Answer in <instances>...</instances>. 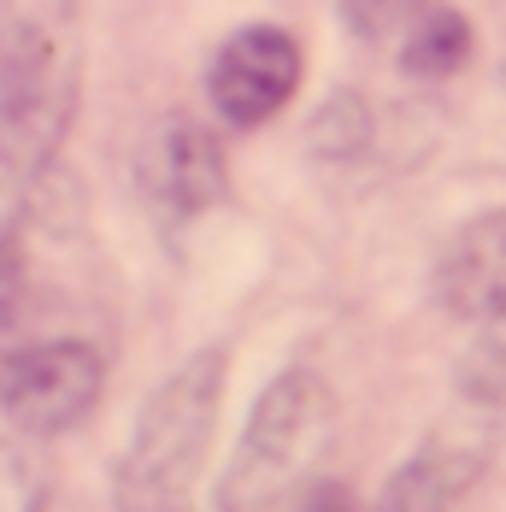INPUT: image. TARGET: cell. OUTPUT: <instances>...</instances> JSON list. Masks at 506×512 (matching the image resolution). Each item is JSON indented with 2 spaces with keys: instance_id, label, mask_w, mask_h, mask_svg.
<instances>
[{
  "instance_id": "cell-1",
  "label": "cell",
  "mask_w": 506,
  "mask_h": 512,
  "mask_svg": "<svg viewBox=\"0 0 506 512\" xmlns=\"http://www.w3.org/2000/svg\"><path fill=\"white\" fill-rule=\"evenodd\" d=\"M83 101L77 0H0V165L42 177Z\"/></svg>"
},
{
  "instance_id": "cell-2",
  "label": "cell",
  "mask_w": 506,
  "mask_h": 512,
  "mask_svg": "<svg viewBox=\"0 0 506 512\" xmlns=\"http://www.w3.org/2000/svg\"><path fill=\"white\" fill-rule=\"evenodd\" d=\"M224 371H230L224 354L201 348L148 395L136 436L112 477L118 512H195L206 442H212L218 407H224Z\"/></svg>"
},
{
  "instance_id": "cell-3",
  "label": "cell",
  "mask_w": 506,
  "mask_h": 512,
  "mask_svg": "<svg viewBox=\"0 0 506 512\" xmlns=\"http://www.w3.org/2000/svg\"><path fill=\"white\" fill-rule=\"evenodd\" d=\"M336 436V395L318 371H283L265 383L230 454L218 512H289V501L318 477Z\"/></svg>"
},
{
  "instance_id": "cell-4",
  "label": "cell",
  "mask_w": 506,
  "mask_h": 512,
  "mask_svg": "<svg viewBox=\"0 0 506 512\" xmlns=\"http://www.w3.org/2000/svg\"><path fill=\"white\" fill-rule=\"evenodd\" d=\"M495 412H501L495 395L465 389L454 412L424 436V448L389 477L383 501L371 512H454L459 495L483 477V465L495 454Z\"/></svg>"
},
{
  "instance_id": "cell-5",
  "label": "cell",
  "mask_w": 506,
  "mask_h": 512,
  "mask_svg": "<svg viewBox=\"0 0 506 512\" xmlns=\"http://www.w3.org/2000/svg\"><path fill=\"white\" fill-rule=\"evenodd\" d=\"M106 383V359L89 342H30L0 359V412L12 430L65 436L77 430Z\"/></svg>"
},
{
  "instance_id": "cell-6",
  "label": "cell",
  "mask_w": 506,
  "mask_h": 512,
  "mask_svg": "<svg viewBox=\"0 0 506 512\" xmlns=\"http://www.w3.org/2000/svg\"><path fill=\"white\" fill-rule=\"evenodd\" d=\"M306 71V53L289 30L277 24H248L236 30L224 48L212 53V71H206V95L218 106L224 124L253 130L265 118H277L283 106L295 101Z\"/></svg>"
},
{
  "instance_id": "cell-7",
  "label": "cell",
  "mask_w": 506,
  "mask_h": 512,
  "mask_svg": "<svg viewBox=\"0 0 506 512\" xmlns=\"http://www.w3.org/2000/svg\"><path fill=\"white\" fill-rule=\"evenodd\" d=\"M136 177H142V195L165 218H201L230 189V165H224L218 136L189 112H165L148 130V142L136 154Z\"/></svg>"
},
{
  "instance_id": "cell-8",
  "label": "cell",
  "mask_w": 506,
  "mask_h": 512,
  "mask_svg": "<svg viewBox=\"0 0 506 512\" xmlns=\"http://www.w3.org/2000/svg\"><path fill=\"white\" fill-rule=\"evenodd\" d=\"M436 301L454 318H471V324H501L506 318V212L471 218L442 248Z\"/></svg>"
},
{
  "instance_id": "cell-9",
  "label": "cell",
  "mask_w": 506,
  "mask_h": 512,
  "mask_svg": "<svg viewBox=\"0 0 506 512\" xmlns=\"http://www.w3.org/2000/svg\"><path fill=\"white\" fill-rule=\"evenodd\" d=\"M471 59V24L454 6H424L401 30V65L412 77H454Z\"/></svg>"
},
{
  "instance_id": "cell-10",
  "label": "cell",
  "mask_w": 506,
  "mask_h": 512,
  "mask_svg": "<svg viewBox=\"0 0 506 512\" xmlns=\"http://www.w3.org/2000/svg\"><path fill=\"white\" fill-rule=\"evenodd\" d=\"M0 512H53V465L30 430L0 436Z\"/></svg>"
},
{
  "instance_id": "cell-11",
  "label": "cell",
  "mask_w": 506,
  "mask_h": 512,
  "mask_svg": "<svg viewBox=\"0 0 506 512\" xmlns=\"http://www.w3.org/2000/svg\"><path fill=\"white\" fill-rule=\"evenodd\" d=\"M312 154L330 159V165H348L371 148V101L365 95H330V101L318 106V118H312Z\"/></svg>"
},
{
  "instance_id": "cell-12",
  "label": "cell",
  "mask_w": 506,
  "mask_h": 512,
  "mask_svg": "<svg viewBox=\"0 0 506 512\" xmlns=\"http://www.w3.org/2000/svg\"><path fill=\"white\" fill-rule=\"evenodd\" d=\"M424 6H430V0H336L342 24L354 30L359 42H389V36H401Z\"/></svg>"
},
{
  "instance_id": "cell-13",
  "label": "cell",
  "mask_w": 506,
  "mask_h": 512,
  "mask_svg": "<svg viewBox=\"0 0 506 512\" xmlns=\"http://www.w3.org/2000/svg\"><path fill=\"white\" fill-rule=\"evenodd\" d=\"M289 512H359V501L348 495V483H336V477H312L301 495L289 501Z\"/></svg>"
}]
</instances>
